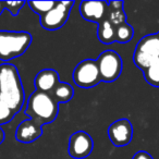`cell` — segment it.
<instances>
[{
    "label": "cell",
    "instance_id": "5",
    "mask_svg": "<svg viewBox=\"0 0 159 159\" xmlns=\"http://www.w3.org/2000/svg\"><path fill=\"white\" fill-rule=\"evenodd\" d=\"M102 82L111 83L121 75L123 62L122 58L115 50H105L96 59Z\"/></svg>",
    "mask_w": 159,
    "mask_h": 159
},
{
    "label": "cell",
    "instance_id": "17",
    "mask_svg": "<svg viewBox=\"0 0 159 159\" xmlns=\"http://www.w3.org/2000/svg\"><path fill=\"white\" fill-rule=\"evenodd\" d=\"M144 79L149 85L159 89V59L152 63L149 68L143 71Z\"/></svg>",
    "mask_w": 159,
    "mask_h": 159
},
{
    "label": "cell",
    "instance_id": "21",
    "mask_svg": "<svg viewBox=\"0 0 159 159\" xmlns=\"http://www.w3.org/2000/svg\"><path fill=\"white\" fill-rule=\"evenodd\" d=\"M132 159H152V157L149 152H145V150H139L132 157Z\"/></svg>",
    "mask_w": 159,
    "mask_h": 159
},
{
    "label": "cell",
    "instance_id": "13",
    "mask_svg": "<svg viewBox=\"0 0 159 159\" xmlns=\"http://www.w3.org/2000/svg\"><path fill=\"white\" fill-rule=\"evenodd\" d=\"M106 19L115 27L126 23V16L123 10V2L122 1L108 2V11H107Z\"/></svg>",
    "mask_w": 159,
    "mask_h": 159
},
{
    "label": "cell",
    "instance_id": "23",
    "mask_svg": "<svg viewBox=\"0 0 159 159\" xmlns=\"http://www.w3.org/2000/svg\"><path fill=\"white\" fill-rule=\"evenodd\" d=\"M5 3H3V1H0V16H1V13H2L3 11H5Z\"/></svg>",
    "mask_w": 159,
    "mask_h": 159
},
{
    "label": "cell",
    "instance_id": "16",
    "mask_svg": "<svg viewBox=\"0 0 159 159\" xmlns=\"http://www.w3.org/2000/svg\"><path fill=\"white\" fill-rule=\"evenodd\" d=\"M133 35H134V30L128 23H123L116 27V42L120 44L129 43L133 38Z\"/></svg>",
    "mask_w": 159,
    "mask_h": 159
},
{
    "label": "cell",
    "instance_id": "14",
    "mask_svg": "<svg viewBox=\"0 0 159 159\" xmlns=\"http://www.w3.org/2000/svg\"><path fill=\"white\" fill-rule=\"evenodd\" d=\"M50 95L53 97V99L58 102V104H64L68 102L72 99L73 95H74V89L69 83L66 82H59L57 86L53 89V91L50 93Z\"/></svg>",
    "mask_w": 159,
    "mask_h": 159
},
{
    "label": "cell",
    "instance_id": "12",
    "mask_svg": "<svg viewBox=\"0 0 159 159\" xmlns=\"http://www.w3.org/2000/svg\"><path fill=\"white\" fill-rule=\"evenodd\" d=\"M59 82V74L53 69H44L37 73L34 80L36 91L48 94L53 91Z\"/></svg>",
    "mask_w": 159,
    "mask_h": 159
},
{
    "label": "cell",
    "instance_id": "6",
    "mask_svg": "<svg viewBox=\"0 0 159 159\" xmlns=\"http://www.w3.org/2000/svg\"><path fill=\"white\" fill-rule=\"evenodd\" d=\"M73 82L81 89H92L102 82L96 60L85 59L81 61L73 71Z\"/></svg>",
    "mask_w": 159,
    "mask_h": 159
},
{
    "label": "cell",
    "instance_id": "19",
    "mask_svg": "<svg viewBox=\"0 0 159 159\" xmlns=\"http://www.w3.org/2000/svg\"><path fill=\"white\" fill-rule=\"evenodd\" d=\"M14 116H16V112L12 109H10L5 102H0V126L2 124L9 123L13 119Z\"/></svg>",
    "mask_w": 159,
    "mask_h": 159
},
{
    "label": "cell",
    "instance_id": "18",
    "mask_svg": "<svg viewBox=\"0 0 159 159\" xmlns=\"http://www.w3.org/2000/svg\"><path fill=\"white\" fill-rule=\"evenodd\" d=\"M56 2L57 1H29L27 5L32 11L43 16L55 7Z\"/></svg>",
    "mask_w": 159,
    "mask_h": 159
},
{
    "label": "cell",
    "instance_id": "8",
    "mask_svg": "<svg viewBox=\"0 0 159 159\" xmlns=\"http://www.w3.org/2000/svg\"><path fill=\"white\" fill-rule=\"evenodd\" d=\"M94 148V142L89 134L84 131H77L69 139L68 152L74 159H84L91 155Z\"/></svg>",
    "mask_w": 159,
    "mask_h": 159
},
{
    "label": "cell",
    "instance_id": "22",
    "mask_svg": "<svg viewBox=\"0 0 159 159\" xmlns=\"http://www.w3.org/2000/svg\"><path fill=\"white\" fill-rule=\"evenodd\" d=\"M3 139H5V133H3L2 129H1V126H0V144L2 143Z\"/></svg>",
    "mask_w": 159,
    "mask_h": 159
},
{
    "label": "cell",
    "instance_id": "9",
    "mask_svg": "<svg viewBox=\"0 0 159 159\" xmlns=\"http://www.w3.org/2000/svg\"><path fill=\"white\" fill-rule=\"evenodd\" d=\"M108 136L111 143L117 147L130 144L133 137V125L130 120L122 118L112 122L108 128Z\"/></svg>",
    "mask_w": 159,
    "mask_h": 159
},
{
    "label": "cell",
    "instance_id": "20",
    "mask_svg": "<svg viewBox=\"0 0 159 159\" xmlns=\"http://www.w3.org/2000/svg\"><path fill=\"white\" fill-rule=\"evenodd\" d=\"M3 3H5V9L8 10L11 16H16L26 2L25 1H3Z\"/></svg>",
    "mask_w": 159,
    "mask_h": 159
},
{
    "label": "cell",
    "instance_id": "2",
    "mask_svg": "<svg viewBox=\"0 0 159 159\" xmlns=\"http://www.w3.org/2000/svg\"><path fill=\"white\" fill-rule=\"evenodd\" d=\"M58 112L59 105L50 94L35 91L29 97L25 113L42 126L55 121Z\"/></svg>",
    "mask_w": 159,
    "mask_h": 159
},
{
    "label": "cell",
    "instance_id": "7",
    "mask_svg": "<svg viewBox=\"0 0 159 159\" xmlns=\"http://www.w3.org/2000/svg\"><path fill=\"white\" fill-rule=\"evenodd\" d=\"M73 5L74 1H57L56 6L50 11L40 16V26L47 31H56L63 27L70 16V11Z\"/></svg>",
    "mask_w": 159,
    "mask_h": 159
},
{
    "label": "cell",
    "instance_id": "25",
    "mask_svg": "<svg viewBox=\"0 0 159 159\" xmlns=\"http://www.w3.org/2000/svg\"><path fill=\"white\" fill-rule=\"evenodd\" d=\"M0 74H1V71H0Z\"/></svg>",
    "mask_w": 159,
    "mask_h": 159
},
{
    "label": "cell",
    "instance_id": "1",
    "mask_svg": "<svg viewBox=\"0 0 159 159\" xmlns=\"http://www.w3.org/2000/svg\"><path fill=\"white\" fill-rule=\"evenodd\" d=\"M0 71V102L16 113L24 104V89L19 71L16 66L10 63L1 64Z\"/></svg>",
    "mask_w": 159,
    "mask_h": 159
},
{
    "label": "cell",
    "instance_id": "15",
    "mask_svg": "<svg viewBox=\"0 0 159 159\" xmlns=\"http://www.w3.org/2000/svg\"><path fill=\"white\" fill-rule=\"evenodd\" d=\"M98 39L105 45H110L116 42V27L107 19L98 24Z\"/></svg>",
    "mask_w": 159,
    "mask_h": 159
},
{
    "label": "cell",
    "instance_id": "3",
    "mask_svg": "<svg viewBox=\"0 0 159 159\" xmlns=\"http://www.w3.org/2000/svg\"><path fill=\"white\" fill-rule=\"evenodd\" d=\"M32 43L29 32L0 31V60H10L22 56Z\"/></svg>",
    "mask_w": 159,
    "mask_h": 159
},
{
    "label": "cell",
    "instance_id": "24",
    "mask_svg": "<svg viewBox=\"0 0 159 159\" xmlns=\"http://www.w3.org/2000/svg\"><path fill=\"white\" fill-rule=\"evenodd\" d=\"M156 35H157V38H158V40H159V32L158 33H156Z\"/></svg>",
    "mask_w": 159,
    "mask_h": 159
},
{
    "label": "cell",
    "instance_id": "10",
    "mask_svg": "<svg viewBox=\"0 0 159 159\" xmlns=\"http://www.w3.org/2000/svg\"><path fill=\"white\" fill-rule=\"evenodd\" d=\"M107 11L108 2L106 1H82L80 5V13L82 18L97 24L106 19Z\"/></svg>",
    "mask_w": 159,
    "mask_h": 159
},
{
    "label": "cell",
    "instance_id": "4",
    "mask_svg": "<svg viewBox=\"0 0 159 159\" xmlns=\"http://www.w3.org/2000/svg\"><path fill=\"white\" fill-rule=\"evenodd\" d=\"M159 59V40L156 34H149L139 39L133 53V62L142 71H145Z\"/></svg>",
    "mask_w": 159,
    "mask_h": 159
},
{
    "label": "cell",
    "instance_id": "11",
    "mask_svg": "<svg viewBox=\"0 0 159 159\" xmlns=\"http://www.w3.org/2000/svg\"><path fill=\"white\" fill-rule=\"evenodd\" d=\"M43 134L42 125L34 120L29 119L22 121L16 131V139L18 142L23 144L33 143L37 141Z\"/></svg>",
    "mask_w": 159,
    "mask_h": 159
}]
</instances>
